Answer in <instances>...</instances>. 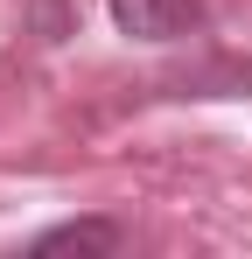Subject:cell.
<instances>
[{"mask_svg":"<svg viewBox=\"0 0 252 259\" xmlns=\"http://www.w3.org/2000/svg\"><path fill=\"white\" fill-rule=\"evenodd\" d=\"M105 7H112L119 35L133 42H175L203 21V0H105Z\"/></svg>","mask_w":252,"mask_h":259,"instance_id":"6da1fadb","label":"cell"},{"mask_svg":"<svg viewBox=\"0 0 252 259\" xmlns=\"http://www.w3.org/2000/svg\"><path fill=\"white\" fill-rule=\"evenodd\" d=\"M126 231L112 217H84V224H56V231H42L35 252H119Z\"/></svg>","mask_w":252,"mask_h":259,"instance_id":"7a4b0ae2","label":"cell"}]
</instances>
